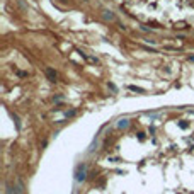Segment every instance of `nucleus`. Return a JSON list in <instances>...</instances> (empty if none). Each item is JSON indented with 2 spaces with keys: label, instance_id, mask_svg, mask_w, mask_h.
Wrapping results in <instances>:
<instances>
[{
  "label": "nucleus",
  "instance_id": "obj_7",
  "mask_svg": "<svg viewBox=\"0 0 194 194\" xmlns=\"http://www.w3.org/2000/svg\"><path fill=\"white\" fill-rule=\"evenodd\" d=\"M104 17H106V19H109V21H112V19H114V14H112V12H106V14H104Z\"/></svg>",
  "mask_w": 194,
  "mask_h": 194
},
{
  "label": "nucleus",
  "instance_id": "obj_2",
  "mask_svg": "<svg viewBox=\"0 0 194 194\" xmlns=\"http://www.w3.org/2000/svg\"><path fill=\"white\" fill-rule=\"evenodd\" d=\"M85 174H87V165L85 164H80L77 167V172H75V181L77 182H84L85 181Z\"/></svg>",
  "mask_w": 194,
  "mask_h": 194
},
{
  "label": "nucleus",
  "instance_id": "obj_1",
  "mask_svg": "<svg viewBox=\"0 0 194 194\" xmlns=\"http://www.w3.org/2000/svg\"><path fill=\"white\" fill-rule=\"evenodd\" d=\"M123 2L128 4L131 9H140L145 5V9L150 10L148 15L158 19L177 17V22H181L194 15V0H123Z\"/></svg>",
  "mask_w": 194,
  "mask_h": 194
},
{
  "label": "nucleus",
  "instance_id": "obj_4",
  "mask_svg": "<svg viewBox=\"0 0 194 194\" xmlns=\"http://www.w3.org/2000/svg\"><path fill=\"white\" fill-rule=\"evenodd\" d=\"M7 194H21L19 192V187H14V186H7Z\"/></svg>",
  "mask_w": 194,
  "mask_h": 194
},
{
  "label": "nucleus",
  "instance_id": "obj_3",
  "mask_svg": "<svg viewBox=\"0 0 194 194\" xmlns=\"http://www.w3.org/2000/svg\"><path fill=\"white\" fill-rule=\"evenodd\" d=\"M46 77L51 80V82H55V80H56V72L53 68H46Z\"/></svg>",
  "mask_w": 194,
  "mask_h": 194
},
{
  "label": "nucleus",
  "instance_id": "obj_5",
  "mask_svg": "<svg viewBox=\"0 0 194 194\" xmlns=\"http://www.w3.org/2000/svg\"><path fill=\"white\" fill-rule=\"evenodd\" d=\"M128 124H130V121L126 119V118H124V119H119V121H118V128H119V130H123V128H126Z\"/></svg>",
  "mask_w": 194,
  "mask_h": 194
},
{
  "label": "nucleus",
  "instance_id": "obj_6",
  "mask_svg": "<svg viewBox=\"0 0 194 194\" xmlns=\"http://www.w3.org/2000/svg\"><path fill=\"white\" fill-rule=\"evenodd\" d=\"M17 187H19V192H21V194H24L26 187H24V182L21 181V179H17Z\"/></svg>",
  "mask_w": 194,
  "mask_h": 194
},
{
  "label": "nucleus",
  "instance_id": "obj_8",
  "mask_svg": "<svg viewBox=\"0 0 194 194\" xmlns=\"http://www.w3.org/2000/svg\"><path fill=\"white\" fill-rule=\"evenodd\" d=\"M130 90H133V92H145L143 89H140V87H135V85H130Z\"/></svg>",
  "mask_w": 194,
  "mask_h": 194
}]
</instances>
